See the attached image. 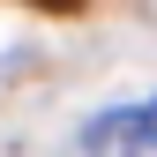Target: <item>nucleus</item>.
<instances>
[{"label":"nucleus","mask_w":157,"mask_h":157,"mask_svg":"<svg viewBox=\"0 0 157 157\" xmlns=\"http://www.w3.org/2000/svg\"><path fill=\"white\" fill-rule=\"evenodd\" d=\"M127 127H135V150H157V97L127 112Z\"/></svg>","instance_id":"nucleus-1"}]
</instances>
